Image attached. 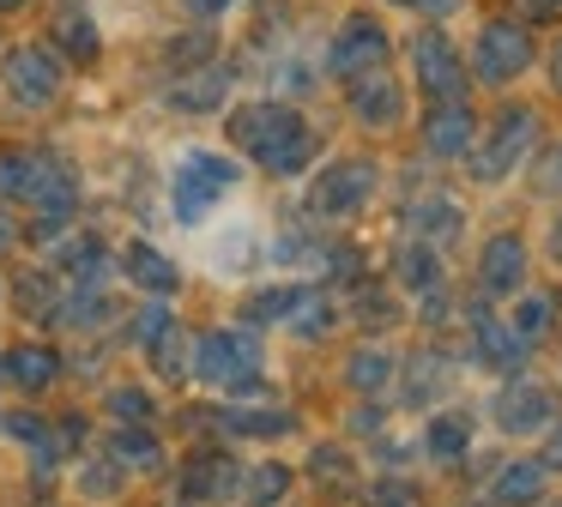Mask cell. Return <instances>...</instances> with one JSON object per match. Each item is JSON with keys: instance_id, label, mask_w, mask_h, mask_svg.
I'll list each match as a JSON object with an SVG mask.
<instances>
[{"instance_id": "f35d334b", "label": "cell", "mask_w": 562, "mask_h": 507, "mask_svg": "<svg viewBox=\"0 0 562 507\" xmlns=\"http://www.w3.org/2000/svg\"><path fill=\"white\" fill-rule=\"evenodd\" d=\"M550 84L562 91V43H557V55H550Z\"/></svg>"}, {"instance_id": "d4e9b609", "label": "cell", "mask_w": 562, "mask_h": 507, "mask_svg": "<svg viewBox=\"0 0 562 507\" xmlns=\"http://www.w3.org/2000/svg\"><path fill=\"white\" fill-rule=\"evenodd\" d=\"M284 489H291V471H284V465H260L255 477H248L243 502L248 507H272V502H284Z\"/></svg>"}, {"instance_id": "4fadbf2b", "label": "cell", "mask_w": 562, "mask_h": 507, "mask_svg": "<svg viewBox=\"0 0 562 507\" xmlns=\"http://www.w3.org/2000/svg\"><path fill=\"white\" fill-rule=\"evenodd\" d=\"M477 139V115L465 109V97H453V103H429L424 115V145L436 157H465Z\"/></svg>"}, {"instance_id": "e0dca14e", "label": "cell", "mask_w": 562, "mask_h": 507, "mask_svg": "<svg viewBox=\"0 0 562 507\" xmlns=\"http://www.w3.org/2000/svg\"><path fill=\"white\" fill-rule=\"evenodd\" d=\"M465 447H472V417L465 410H436L424 429V453L436 465H453V459H465Z\"/></svg>"}, {"instance_id": "cb8c5ba5", "label": "cell", "mask_w": 562, "mask_h": 507, "mask_svg": "<svg viewBox=\"0 0 562 507\" xmlns=\"http://www.w3.org/2000/svg\"><path fill=\"white\" fill-rule=\"evenodd\" d=\"M212 266H218V278H243L248 266H255V229L236 224L231 241H218V248H212Z\"/></svg>"}, {"instance_id": "5b68a950", "label": "cell", "mask_w": 562, "mask_h": 507, "mask_svg": "<svg viewBox=\"0 0 562 507\" xmlns=\"http://www.w3.org/2000/svg\"><path fill=\"white\" fill-rule=\"evenodd\" d=\"M526 67H532V31H526L520 19H496V24H484V31H477L472 72L484 84H508V79H520Z\"/></svg>"}, {"instance_id": "8fae6325", "label": "cell", "mask_w": 562, "mask_h": 507, "mask_svg": "<svg viewBox=\"0 0 562 507\" xmlns=\"http://www.w3.org/2000/svg\"><path fill=\"white\" fill-rule=\"evenodd\" d=\"M7 91L19 97V103H55L61 97V60L49 55V48H13L7 55Z\"/></svg>"}, {"instance_id": "f1b7e54d", "label": "cell", "mask_w": 562, "mask_h": 507, "mask_svg": "<svg viewBox=\"0 0 562 507\" xmlns=\"http://www.w3.org/2000/svg\"><path fill=\"white\" fill-rule=\"evenodd\" d=\"M520 24H562V0H514Z\"/></svg>"}, {"instance_id": "d6986e66", "label": "cell", "mask_w": 562, "mask_h": 507, "mask_svg": "<svg viewBox=\"0 0 562 507\" xmlns=\"http://www.w3.org/2000/svg\"><path fill=\"white\" fill-rule=\"evenodd\" d=\"M127 278H134V284H146V290H158V296H170L176 290V266L164 260L158 248H146V241H134V248H127Z\"/></svg>"}, {"instance_id": "f546056e", "label": "cell", "mask_w": 562, "mask_h": 507, "mask_svg": "<svg viewBox=\"0 0 562 507\" xmlns=\"http://www.w3.org/2000/svg\"><path fill=\"white\" fill-rule=\"evenodd\" d=\"M369 502H375V507H417V489H405V483H375Z\"/></svg>"}, {"instance_id": "ba28073f", "label": "cell", "mask_w": 562, "mask_h": 507, "mask_svg": "<svg viewBox=\"0 0 562 507\" xmlns=\"http://www.w3.org/2000/svg\"><path fill=\"white\" fill-rule=\"evenodd\" d=\"M387 31H381L375 19H345V31L333 36V48H327V67L339 72V79H363V72H381V60H387Z\"/></svg>"}, {"instance_id": "277c9868", "label": "cell", "mask_w": 562, "mask_h": 507, "mask_svg": "<svg viewBox=\"0 0 562 507\" xmlns=\"http://www.w3.org/2000/svg\"><path fill=\"white\" fill-rule=\"evenodd\" d=\"M381 169L369 164V157H339V164H327L315 176V188H308V212L321 217V224H339V217H357L369 205V193H375Z\"/></svg>"}, {"instance_id": "ac0fdd59", "label": "cell", "mask_w": 562, "mask_h": 507, "mask_svg": "<svg viewBox=\"0 0 562 507\" xmlns=\"http://www.w3.org/2000/svg\"><path fill=\"white\" fill-rule=\"evenodd\" d=\"M460 224H465L460 205L441 200V193H429V200H417V205H412V229L429 241V248H448V241L460 236Z\"/></svg>"}, {"instance_id": "4316f807", "label": "cell", "mask_w": 562, "mask_h": 507, "mask_svg": "<svg viewBox=\"0 0 562 507\" xmlns=\"http://www.w3.org/2000/svg\"><path fill=\"white\" fill-rule=\"evenodd\" d=\"M231 429H243V435H284V429H291V417H284V410H231Z\"/></svg>"}, {"instance_id": "e575fe53", "label": "cell", "mask_w": 562, "mask_h": 507, "mask_svg": "<svg viewBox=\"0 0 562 507\" xmlns=\"http://www.w3.org/2000/svg\"><path fill=\"white\" fill-rule=\"evenodd\" d=\"M393 7H412V12H453L460 0H393Z\"/></svg>"}, {"instance_id": "30bf717a", "label": "cell", "mask_w": 562, "mask_h": 507, "mask_svg": "<svg viewBox=\"0 0 562 507\" xmlns=\"http://www.w3.org/2000/svg\"><path fill=\"white\" fill-rule=\"evenodd\" d=\"M465 320H472V345H477V362H484V369H496V374H520L526 369V350L532 345H526L502 314H490L484 302H472Z\"/></svg>"}, {"instance_id": "3957f363", "label": "cell", "mask_w": 562, "mask_h": 507, "mask_svg": "<svg viewBox=\"0 0 562 507\" xmlns=\"http://www.w3.org/2000/svg\"><path fill=\"white\" fill-rule=\"evenodd\" d=\"M260 338L243 333V326H218V333H200L194 338V374L218 393H255L260 386Z\"/></svg>"}, {"instance_id": "7c38bea8", "label": "cell", "mask_w": 562, "mask_h": 507, "mask_svg": "<svg viewBox=\"0 0 562 507\" xmlns=\"http://www.w3.org/2000/svg\"><path fill=\"white\" fill-rule=\"evenodd\" d=\"M477 290L484 296H520L526 290V241L520 236H490L484 254H477Z\"/></svg>"}, {"instance_id": "d6a6232c", "label": "cell", "mask_w": 562, "mask_h": 507, "mask_svg": "<svg viewBox=\"0 0 562 507\" xmlns=\"http://www.w3.org/2000/svg\"><path fill=\"white\" fill-rule=\"evenodd\" d=\"M544 471H562V422H550V447H544Z\"/></svg>"}, {"instance_id": "5bb4252c", "label": "cell", "mask_w": 562, "mask_h": 507, "mask_svg": "<svg viewBox=\"0 0 562 507\" xmlns=\"http://www.w3.org/2000/svg\"><path fill=\"white\" fill-rule=\"evenodd\" d=\"M351 115L363 121V127L387 133V127H400V115H405V91L387 72H363V79H351Z\"/></svg>"}, {"instance_id": "ffe728a7", "label": "cell", "mask_w": 562, "mask_h": 507, "mask_svg": "<svg viewBox=\"0 0 562 507\" xmlns=\"http://www.w3.org/2000/svg\"><path fill=\"white\" fill-rule=\"evenodd\" d=\"M345 381L357 386V393H381V386L393 381V357L381 345H363V350H351V362H345Z\"/></svg>"}, {"instance_id": "603a6c76", "label": "cell", "mask_w": 562, "mask_h": 507, "mask_svg": "<svg viewBox=\"0 0 562 507\" xmlns=\"http://www.w3.org/2000/svg\"><path fill=\"white\" fill-rule=\"evenodd\" d=\"M7 374H13L19 386H31V393H37V386L55 381V350H43V345L13 350V357H7Z\"/></svg>"}, {"instance_id": "8992f818", "label": "cell", "mask_w": 562, "mask_h": 507, "mask_svg": "<svg viewBox=\"0 0 562 507\" xmlns=\"http://www.w3.org/2000/svg\"><path fill=\"white\" fill-rule=\"evenodd\" d=\"M538 145V109H508V115L496 121V133H490L484 151H472V176L477 181H502L514 176V169L526 164V151Z\"/></svg>"}, {"instance_id": "7402d4cb", "label": "cell", "mask_w": 562, "mask_h": 507, "mask_svg": "<svg viewBox=\"0 0 562 507\" xmlns=\"http://www.w3.org/2000/svg\"><path fill=\"white\" fill-rule=\"evenodd\" d=\"M550 320H557V302L538 296V290H532V296H520V302H514V314H508V326L526 338V345H538V338L550 333Z\"/></svg>"}, {"instance_id": "ab89813d", "label": "cell", "mask_w": 562, "mask_h": 507, "mask_svg": "<svg viewBox=\"0 0 562 507\" xmlns=\"http://www.w3.org/2000/svg\"><path fill=\"white\" fill-rule=\"evenodd\" d=\"M0 248H13V224L7 217H0Z\"/></svg>"}, {"instance_id": "9c48e42d", "label": "cell", "mask_w": 562, "mask_h": 507, "mask_svg": "<svg viewBox=\"0 0 562 507\" xmlns=\"http://www.w3.org/2000/svg\"><path fill=\"white\" fill-rule=\"evenodd\" d=\"M496 422L508 435H544L550 422H557V398H550V386L514 374V381L502 386V398H496Z\"/></svg>"}, {"instance_id": "8d00e7d4", "label": "cell", "mask_w": 562, "mask_h": 507, "mask_svg": "<svg viewBox=\"0 0 562 507\" xmlns=\"http://www.w3.org/2000/svg\"><path fill=\"white\" fill-rule=\"evenodd\" d=\"M188 7H194V12H206V19H218V12L231 7V0H188Z\"/></svg>"}, {"instance_id": "9a60e30c", "label": "cell", "mask_w": 562, "mask_h": 507, "mask_svg": "<svg viewBox=\"0 0 562 507\" xmlns=\"http://www.w3.org/2000/svg\"><path fill=\"white\" fill-rule=\"evenodd\" d=\"M393 272H400V284L412 290V296H424V302H436L441 290H448L441 260H436V248H429L424 236H417V241H400V254H393Z\"/></svg>"}, {"instance_id": "b9f144b4", "label": "cell", "mask_w": 562, "mask_h": 507, "mask_svg": "<svg viewBox=\"0 0 562 507\" xmlns=\"http://www.w3.org/2000/svg\"><path fill=\"white\" fill-rule=\"evenodd\" d=\"M550 507H562V502H550Z\"/></svg>"}, {"instance_id": "74e56055", "label": "cell", "mask_w": 562, "mask_h": 507, "mask_svg": "<svg viewBox=\"0 0 562 507\" xmlns=\"http://www.w3.org/2000/svg\"><path fill=\"white\" fill-rule=\"evenodd\" d=\"M550 254H557V266H562V217L550 224Z\"/></svg>"}, {"instance_id": "52a82bcc", "label": "cell", "mask_w": 562, "mask_h": 507, "mask_svg": "<svg viewBox=\"0 0 562 507\" xmlns=\"http://www.w3.org/2000/svg\"><path fill=\"white\" fill-rule=\"evenodd\" d=\"M412 79L429 103H453V97H465V60L453 55V43L441 31H417L412 36Z\"/></svg>"}, {"instance_id": "4dcf8cb0", "label": "cell", "mask_w": 562, "mask_h": 507, "mask_svg": "<svg viewBox=\"0 0 562 507\" xmlns=\"http://www.w3.org/2000/svg\"><path fill=\"white\" fill-rule=\"evenodd\" d=\"M67 43H74L86 60L98 55V36H91V19H67Z\"/></svg>"}, {"instance_id": "1f68e13d", "label": "cell", "mask_w": 562, "mask_h": 507, "mask_svg": "<svg viewBox=\"0 0 562 507\" xmlns=\"http://www.w3.org/2000/svg\"><path fill=\"white\" fill-rule=\"evenodd\" d=\"M110 405H115V410H122V417H127V422H139V417H146V393H115V398H110Z\"/></svg>"}, {"instance_id": "d590c367", "label": "cell", "mask_w": 562, "mask_h": 507, "mask_svg": "<svg viewBox=\"0 0 562 507\" xmlns=\"http://www.w3.org/2000/svg\"><path fill=\"white\" fill-rule=\"evenodd\" d=\"M351 429H381V410H375V405H369V410H357V417H351Z\"/></svg>"}, {"instance_id": "44dd1931", "label": "cell", "mask_w": 562, "mask_h": 507, "mask_svg": "<svg viewBox=\"0 0 562 507\" xmlns=\"http://www.w3.org/2000/svg\"><path fill=\"white\" fill-rule=\"evenodd\" d=\"M224 91H231V79H224V72H188V84H176L170 103L176 109H218Z\"/></svg>"}, {"instance_id": "6da1fadb", "label": "cell", "mask_w": 562, "mask_h": 507, "mask_svg": "<svg viewBox=\"0 0 562 507\" xmlns=\"http://www.w3.org/2000/svg\"><path fill=\"white\" fill-rule=\"evenodd\" d=\"M231 139L255 157L267 176H303L315 157V127L291 103H243L231 115Z\"/></svg>"}, {"instance_id": "484cf974", "label": "cell", "mask_w": 562, "mask_h": 507, "mask_svg": "<svg viewBox=\"0 0 562 507\" xmlns=\"http://www.w3.org/2000/svg\"><path fill=\"white\" fill-rule=\"evenodd\" d=\"M231 489H236L231 459H200V465H194V495H206V502H224Z\"/></svg>"}, {"instance_id": "60d3db41", "label": "cell", "mask_w": 562, "mask_h": 507, "mask_svg": "<svg viewBox=\"0 0 562 507\" xmlns=\"http://www.w3.org/2000/svg\"><path fill=\"white\" fill-rule=\"evenodd\" d=\"M13 7H19V0H0V12H13Z\"/></svg>"}, {"instance_id": "83f0119b", "label": "cell", "mask_w": 562, "mask_h": 507, "mask_svg": "<svg viewBox=\"0 0 562 507\" xmlns=\"http://www.w3.org/2000/svg\"><path fill=\"white\" fill-rule=\"evenodd\" d=\"M115 459H134V465L139 471H146V465H158V441H146V435H115Z\"/></svg>"}, {"instance_id": "2e32d148", "label": "cell", "mask_w": 562, "mask_h": 507, "mask_svg": "<svg viewBox=\"0 0 562 507\" xmlns=\"http://www.w3.org/2000/svg\"><path fill=\"white\" fill-rule=\"evenodd\" d=\"M544 459H508V465L496 471V483H490V495H496L502 507H538L544 502Z\"/></svg>"}, {"instance_id": "836d02e7", "label": "cell", "mask_w": 562, "mask_h": 507, "mask_svg": "<svg viewBox=\"0 0 562 507\" xmlns=\"http://www.w3.org/2000/svg\"><path fill=\"white\" fill-rule=\"evenodd\" d=\"M544 188H550V193H562V145L550 151V164H544Z\"/></svg>"}, {"instance_id": "7a4b0ae2", "label": "cell", "mask_w": 562, "mask_h": 507, "mask_svg": "<svg viewBox=\"0 0 562 507\" xmlns=\"http://www.w3.org/2000/svg\"><path fill=\"white\" fill-rule=\"evenodd\" d=\"M243 181V169L231 164L224 151H182L170 169V205L188 229H200L212 217V205H224Z\"/></svg>"}]
</instances>
